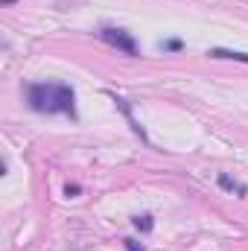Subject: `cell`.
Instances as JSON below:
<instances>
[{
  "mask_svg": "<svg viewBox=\"0 0 248 251\" xmlns=\"http://www.w3.org/2000/svg\"><path fill=\"white\" fill-rule=\"evenodd\" d=\"M131 225H134L137 231H143V234H149V231L155 228V222H152L149 213H137V216H131Z\"/></svg>",
  "mask_w": 248,
  "mask_h": 251,
  "instance_id": "6",
  "label": "cell"
},
{
  "mask_svg": "<svg viewBox=\"0 0 248 251\" xmlns=\"http://www.w3.org/2000/svg\"><path fill=\"white\" fill-rule=\"evenodd\" d=\"M161 50H181V41H178V38H170V41H161Z\"/></svg>",
  "mask_w": 248,
  "mask_h": 251,
  "instance_id": "7",
  "label": "cell"
},
{
  "mask_svg": "<svg viewBox=\"0 0 248 251\" xmlns=\"http://www.w3.org/2000/svg\"><path fill=\"white\" fill-rule=\"evenodd\" d=\"M64 193H67V196H76V193H79V184H67Z\"/></svg>",
  "mask_w": 248,
  "mask_h": 251,
  "instance_id": "9",
  "label": "cell"
},
{
  "mask_svg": "<svg viewBox=\"0 0 248 251\" xmlns=\"http://www.w3.org/2000/svg\"><path fill=\"white\" fill-rule=\"evenodd\" d=\"M219 187L222 190H228V193H237V196H248V187L243 184V181H237V178H231L228 173H219Z\"/></svg>",
  "mask_w": 248,
  "mask_h": 251,
  "instance_id": "4",
  "label": "cell"
},
{
  "mask_svg": "<svg viewBox=\"0 0 248 251\" xmlns=\"http://www.w3.org/2000/svg\"><path fill=\"white\" fill-rule=\"evenodd\" d=\"M207 56L213 59H234V62H248V53H240V50H225V47H210Z\"/></svg>",
  "mask_w": 248,
  "mask_h": 251,
  "instance_id": "5",
  "label": "cell"
},
{
  "mask_svg": "<svg viewBox=\"0 0 248 251\" xmlns=\"http://www.w3.org/2000/svg\"><path fill=\"white\" fill-rule=\"evenodd\" d=\"M26 100L38 114H76V94L64 82H35L26 88Z\"/></svg>",
  "mask_w": 248,
  "mask_h": 251,
  "instance_id": "1",
  "label": "cell"
},
{
  "mask_svg": "<svg viewBox=\"0 0 248 251\" xmlns=\"http://www.w3.org/2000/svg\"><path fill=\"white\" fill-rule=\"evenodd\" d=\"M114 102H117V108H120V111L125 114V120H128V126H131V131H134V134H137V137H140L143 143H149V137H146V131H143V126H140L137 120H134V114H131V108H128V102H125V100H120V97H114Z\"/></svg>",
  "mask_w": 248,
  "mask_h": 251,
  "instance_id": "3",
  "label": "cell"
},
{
  "mask_svg": "<svg viewBox=\"0 0 248 251\" xmlns=\"http://www.w3.org/2000/svg\"><path fill=\"white\" fill-rule=\"evenodd\" d=\"M123 246H125L128 251H146V246H140L137 240H123Z\"/></svg>",
  "mask_w": 248,
  "mask_h": 251,
  "instance_id": "8",
  "label": "cell"
},
{
  "mask_svg": "<svg viewBox=\"0 0 248 251\" xmlns=\"http://www.w3.org/2000/svg\"><path fill=\"white\" fill-rule=\"evenodd\" d=\"M99 35H102V41H105V44L117 47L120 53H125V56H137V41L131 38V32H125V29H117V26H105Z\"/></svg>",
  "mask_w": 248,
  "mask_h": 251,
  "instance_id": "2",
  "label": "cell"
},
{
  "mask_svg": "<svg viewBox=\"0 0 248 251\" xmlns=\"http://www.w3.org/2000/svg\"><path fill=\"white\" fill-rule=\"evenodd\" d=\"M0 3H3V6H12V3H15V0H0Z\"/></svg>",
  "mask_w": 248,
  "mask_h": 251,
  "instance_id": "10",
  "label": "cell"
}]
</instances>
